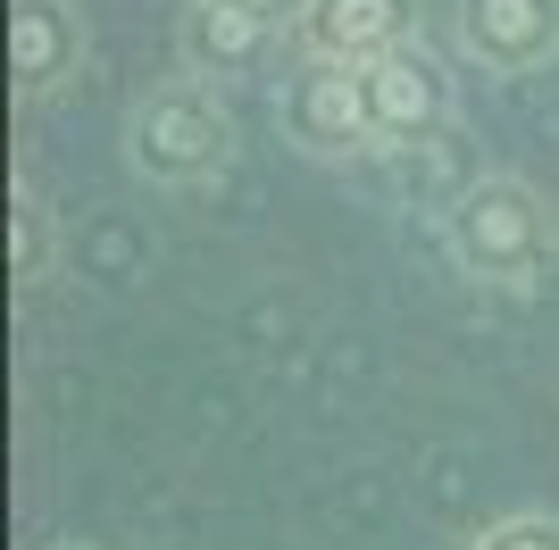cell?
Returning <instances> with one entry per match:
<instances>
[{"label":"cell","mask_w":559,"mask_h":550,"mask_svg":"<svg viewBox=\"0 0 559 550\" xmlns=\"http://www.w3.org/2000/svg\"><path fill=\"white\" fill-rule=\"evenodd\" d=\"M50 550H93V542H50Z\"/></svg>","instance_id":"obj_12"},{"label":"cell","mask_w":559,"mask_h":550,"mask_svg":"<svg viewBox=\"0 0 559 550\" xmlns=\"http://www.w3.org/2000/svg\"><path fill=\"white\" fill-rule=\"evenodd\" d=\"M84 50H93V34H84L75 0H9V84H17V100H50L84 68Z\"/></svg>","instance_id":"obj_7"},{"label":"cell","mask_w":559,"mask_h":550,"mask_svg":"<svg viewBox=\"0 0 559 550\" xmlns=\"http://www.w3.org/2000/svg\"><path fill=\"white\" fill-rule=\"evenodd\" d=\"M467 550H559V517L551 509H510V517H492Z\"/></svg>","instance_id":"obj_10"},{"label":"cell","mask_w":559,"mask_h":550,"mask_svg":"<svg viewBox=\"0 0 559 550\" xmlns=\"http://www.w3.org/2000/svg\"><path fill=\"white\" fill-rule=\"evenodd\" d=\"M426 43L418 34V0H309L301 25H293V50H301V68H376V59H393V50Z\"/></svg>","instance_id":"obj_4"},{"label":"cell","mask_w":559,"mask_h":550,"mask_svg":"<svg viewBox=\"0 0 559 550\" xmlns=\"http://www.w3.org/2000/svg\"><path fill=\"white\" fill-rule=\"evenodd\" d=\"M443 251L467 284L492 292H526L559 259V217L526 176H476L460 183V201L443 208Z\"/></svg>","instance_id":"obj_1"},{"label":"cell","mask_w":559,"mask_h":550,"mask_svg":"<svg viewBox=\"0 0 559 550\" xmlns=\"http://www.w3.org/2000/svg\"><path fill=\"white\" fill-rule=\"evenodd\" d=\"M284 25L251 17V9H234V0H192L185 25H176V50H185V68L201 84H234V75L267 68V50H276Z\"/></svg>","instance_id":"obj_8"},{"label":"cell","mask_w":559,"mask_h":550,"mask_svg":"<svg viewBox=\"0 0 559 550\" xmlns=\"http://www.w3.org/2000/svg\"><path fill=\"white\" fill-rule=\"evenodd\" d=\"M234 9H251V17H267V25H284V34H293L309 0H234Z\"/></svg>","instance_id":"obj_11"},{"label":"cell","mask_w":559,"mask_h":550,"mask_svg":"<svg viewBox=\"0 0 559 550\" xmlns=\"http://www.w3.org/2000/svg\"><path fill=\"white\" fill-rule=\"evenodd\" d=\"M359 109H368L376 151H418V142H435L451 117H460V75L426 43H409V50H393V59L359 68Z\"/></svg>","instance_id":"obj_3"},{"label":"cell","mask_w":559,"mask_h":550,"mask_svg":"<svg viewBox=\"0 0 559 550\" xmlns=\"http://www.w3.org/2000/svg\"><path fill=\"white\" fill-rule=\"evenodd\" d=\"M276 117H284V142L309 151V159H359V151H376L368 109H359V75H343V68H301L284 84Z\"/></svg>","instance_id":"obj_6"},{"label":"cell","mask_w":559,"mask_h":550,"mask_svg":"<svg viewBox=\"0 0 559 550\" xmlns=\"http://www.w3.org/2000/svg\"><path fill=\"white\" fill-rule=\"evenodd\" d=\"M117 142H126L134 183H159V192L210 183L217 167L234 159V109L217 100V84H201V75H167V84L134 92Z\"/></svg>","instance_id":"obj_2"},{"label":"cell","mask_w":559,"mask_h":550,"mask_svg":"<svg viewBox=\"0 0 559 550\" xmlns=\"http://www.w3.org/2000/svg\"><path fill=\"white\" fill-rule=\"evenodd\" d=\"M50 267H59V217L34 183H9V275L34 292V284H50Z\"/></svg>","instance_id":"obj_9"},{"label":"cell","mask_w":559,"mask_h":550,"mask_svg":"<svg viewBox=\"0 0 559 550\" xmlns=\"http://www.w3.org/2000/svg\"><path fill=\"white\" fill-rule=\"evenodd\" d=\"M451 43L485 75H543L559 59V0H451Z\"/></svg>","instance_id":"obj_5"}]
</instances>
